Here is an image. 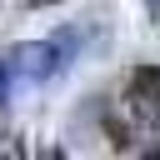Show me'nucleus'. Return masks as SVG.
I'll list each match as a JSON object with an SVG mask.
<instances>
[{
	"label": "nucleus",
	"instance_id": "f257e3e1",
	"mask_svg": "<svg viewBox=\"0 0 160 160\" xmlns=\"http://www.w3.org/2000/svg\"><path fill=\"white\" fill-rule=\"evenodd\" d=\"M130 95H135L140 105H160V70H155V65L135 70V75H130Z\"/></svg>",
	"mask_w": 160,
	"mask_h": 160
},
{
	"label": "nucleus",
	"instance_id": "f03ea898",
	"mask_svg": "<svg viewBox=\"0 0 160 160\" xmlns=\"http://www.w3.org/2000/svg\"><path fill=\"white\" fill-rule=\"evenodd\" d=\"M25 5H55V0H25Z\"/></svg>",
	"mask_w": 160,
	"mask_h": 160
},
{
	"label": "nucleus",
	"instance_id": "7ed1b4c3",
	"mask_svg": "<svg viewBox=\"0 0 160 160\" xmlns=\"http://www.w3.org/2000/svg\"><path fill=\"white\" fill-rule=\"evenodd\" d=\"M155 155H160V145H155Z\"/></svg>",
	"mask_w": 160,
	"mask_h": 160
}]
</instances>
